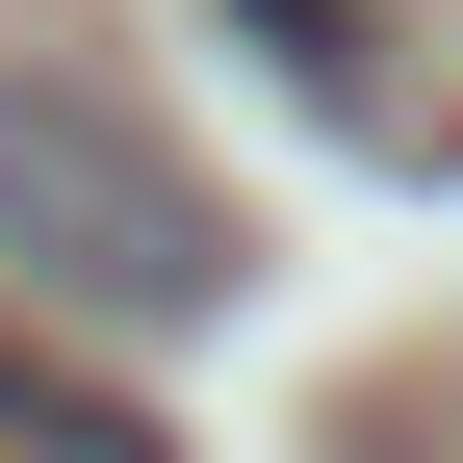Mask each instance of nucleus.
<instances>
[{
    "instance_id": "obj_1",
    "label": "nucleus",
    "mask_w": 463,
    "mask_h": 463,
    "mask_svg": "<svg viewBox=\"0 0 463 463\" xmlns=\"http://www.w3.org/2000/svg\"><path fill=\"white\" fill-rule=\"evenodd\" d=\"M258 283V232L181 181L155 103H103L78 52H0V309L26 335H206Z\"/></svg>"
},
{
    "instance_id": "obj_2",
    "label": "nucleus",
    "mask_w": 463,
    "mask_h": 463,
    "mask_svg": "<svg viewBox=\"0 0 463 463\" xmlns=\"http://www.w3.org/2000/svg\"><path fill=\"white\" fill-rule=\"evenodd\" d=\"M0 438H26V463H181V438L129 412V386L78 361V335H26V309H0Z\"/></svg>"
},
{
    "instance_id": "obj_3",
    "label": "nucleus",
    "mask_w": 463,
    "mask_h": 463,
    "mask_svg": "<svg viewBox=\"0 0 463 463\" xmlns=\"http://www.w3.org/2000/svg\"><path fill=\"white\" fill-rule=\"evenodd\" d=\"M232 26H258L283 78L335 103V129H412V103H386V0H232Z\"/></svg>"
}]
</instances>
